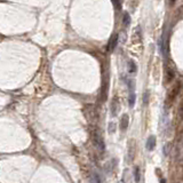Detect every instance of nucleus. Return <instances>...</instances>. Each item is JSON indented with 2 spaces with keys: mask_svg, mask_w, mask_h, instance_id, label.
I'll list each match as a JSON object with an SVG mask.
<instances>
[{
  "mask_svg": "<svg viewBox=\"0 0 183 183\" xmlns=\"http://www.w3.org/2000/svg\"><path fill=\"white\" fill-rule=\"evenodd\" d=\"M182 132H183V127H182Z\"/></svg>",
  "mask_w": 183,
  "mask_h": 183,
  "instance_id": "obj_22",
  "label": "nucleus"
},
{
  "mask_svg": "<svg viewBox=\"0 0 183 183\" xmlns=\"http://www.w3.org/2000/svg\"><path fill=\"white\" fill-rule=\"evenodd\" d=\"M156 146V137L153 135H151L148 137V140H146V150L149 151H152L155 149Z\"/></svg>",
  "mask_w": 183,
  "mask_h": 183,
  "instance_id": "obj_6",
  "label": "nucleus"
},
{
  "mask_svg": "<svg viewBox=\"0 0 183 183\" xmlns=\"http://www.w3.org/2000/svg\"><path fill=\"white\" fill-rule=\"evenodd\" d=\"M178 120L183 121V103L180 104V107L178 109Z\"/></svg>",
  "mask_w": 183,
  "mask_h": 183,
  "instance_id": "obj_14",
  "label": "nucleus"
},
{
  "mask_svg": "<svg viewBox=\"0 0 183 183\" xmlns=\"http://www.w3.org/2000/svg\"><path fill=\"white\" fill-rule=\"evenodd\" d=\"M160 183H167V182H166V180H165V178H161V180H160Z\"/></svg>",
  "mask_w": 183,
  "mask_h": 183,
  "instance_id": "obj_20",
  "label": "nucleus"
},
{
  "mask_svg": "<svg viewBox=\"0 0 183 183\" xmlns=\"http://www.w3.org/2000/svg\"><path fill=\"white\" fill-rule=\"evenodd\" d=\"M134 181L135 183H140L141 181V171H140L139 166H135V168H134Z\"/></svg>",
  "mask_w": 183,
  "mask_h": 183,
  "instance_id": "obj_10",
  "label": "nucleus"
},
{
  "mask_svg": "<svg viewBox=\"0 0 183 183\" xmlns=\"http://www.w3.org/2000/svg\"><path fill=\"white\" fill-rule=\"evenodd\" d=\"M180 89H181V84L178 83V84H175L173 87L168 90L167 96H166V100H165V107H166V108H171V107H172V104L174 103V101H175V99L178 97V93H180Z\"/></svg>",
  "mask_w": 183,
  "mask_h": 183,
  "instance_id": "obj_1",
  "label": "nucleus"
},
{
  "mask_svg": "<svg viewBox=\"0 0 183 183\" xmlns=\"http://www.w3.org/2000/svg\"><path fill=\"white\" fill-rule=\"evenodd\" d=\"M181 167H182V178H183V160H182V166H181Z\"/></svg>",
  "mask_w": 183,
  "mask_h": 183,
  "instance_id": "obj_21",
  "label": "nucleus"
},
{
  "mask_svg": "<svg viewBox=\"0 0 183 183\" xmlns=\"http://www.w3.org/2000/svg\"><path fill=\"white\" fill-rule=\"evenodd\" d=\"M148 102H149V92H146V93L143 94V104L146 105Z\"/></svg>",
  "mask_w": 183,
  "mask_h": 183,
  "instance_id": "obj_16",
  "label": "nucleus"
},
{
  "mask_svg": "<svg viewBox=\"0 0 183 183\" xmlns=\"http://www.w3.org/2000/svg\"><path fill=\"white\" fill-rule=\"evenodd\" d=\"M135 93L134 92H129V95H128V105H129V108H133L134 107V104H135Z\"/></svg>",
  "mask_w": 183,
  "mask_h": 183,
  "instance_id": "obj_11",
  "label": "nucleus"
},
{
  "mask_svg": "<svg viewBox=\"0 0 183 183\" xmlns=\"http://www.w3.org/2000/svg\"><path fill=\"white\" fill-rule=\"evenodd\" d=\"M128 125H129V117H128V114L125 113V114H122L121 119H120V129L126 131Z\"/></svg>",
  "mask_w": 183,
  "mask_h": 183,
  "instance_id": "obj_7",
  "label": "nucleus"
},
{
  "mask_svg": "<svg viewBox=\"0 0 183 183\" xmlns=\"http://www.w3.org/2000/svg\"><path fill=\"white\" fill-rule=\"evenodd\" d=\"M92 140H93L94 146H96L100 151H104V149H105V144H104L103 137H102L101 133H100L97 129H95V131L92 133Z\"/></svg>",
  "mask_w": 183,
  "mask_h": 183,
  "instance_id": "obj_2",
  "label": "nucleus"
},
{
  "mask_svg": "<svg viewBox=\"0 0 183 183\" xmlns=\"http://www.w3.org/2000/svg\"><path fill=\"white\" fill-rule=\"evenodd\" d=\"M128 72L131 73V75H134L136 72V70H137V68H136V64H135V62L133 61V60H129L128 61Z\"/></svg>",
  "mask_w": 183,
  "mask_h": 183,
  "instance_id": "obj_9",
  "label": "nucleus"
},
{
  "mask_svg": "<svg viewBox=\"0 0 183 183\" xmlns=\"http://www.w3.org/2000/svg\"><path fill=\"white\" fill-rule=\"evenodd\" d=\"M113 4L117 8H120V1L119 0H113Z\"/></svg>",
  "mask_w": 183,
  "mask_h": 183,
  "instance_id": "obj_18",
  "label": "nucleus"
},
{
  "mask_svg": "<svg viewBox=\"0 0 183 183\" xmlns=\"http://www.w3.org/2000/svg\"><path fill=\"white\" fill-rule=\"evenodd\" d=\"M122 23L125 26H128L129 23H131V16L128 13H124V19H122Z\"/></svg>",
  "mask_w": 183,
  "mask_h": 183,
  "instance_id": "obj_13",
  "label": "nucleus"
},
{
  "mask_svg": "<svg viewBox=\"0 0 183 183\" xmlns=\"http://www.w3.org/2000/svg\"><path fill=\"white\" fill-rule=\"evenodd\" d=\"M89 183H101L100 176L96 173H92V175H90V180H89Z\"/></svg>",
  "mask_w": 183,
  "mask_h": 183,
  "instance_id": "obj_12",
  "label": "nucleus"
},
{
  "mask_svg": "<svg viewBox=\"0 0 183 183\" xmlns=\"http://www.w3.org/2000/svg\"><path fill=\"white\" fill-rule=\"evenodd\" d=\"M135 141L132 139L128 142V153H127V158H128V163H132L135 157Z\"/></svg>",
  "mask_w": 183,
  "mask_h": 183,
  "instance_id": "obj_4",
  "label": "nucleus"
},
{
  "mask_svg": "<svg viewBox=\"0 0 183 183\" xmlns=\"http://www.w3.org/2000/svg\"><path fill=\"white\" fill-rule=\"evenodd\" d=\"M118 39H119V36H118V34H113L112 37L110 38L109 44H108V51L109 52H113V51H114V48L117 47Z\"/></svg>",
  "mask_w": 183,
  "mask_h": 183,
  "instance_id": "obj_5",
  "label": "nucleus"
},
{
  "mask_svg": "<svg viewBox=\"0 0 183 183\" xmlns=\"http://www.w3.org/2000/svg\"><path fill=\"white\" fill-rule=\"evenodd\" d=\"M175 1H176V0H169V6H173L174 4H175Z\"/></svg>",
  "mask_w": 183,
  "mask_h": 183,
  "instance_id": "obj_19",
  "label": "nucleus"
},
{
  "mask_svg": "<svg viewBox=\"0 0 183 183\" xmlns=\"http://www.w3.org/2000/svg\"><path fill=\"white\" fill-rule=\"evenodd\" d=\"M172 148V143H166L164 146V156H168L169 150Z\"/></svg>",
  "mask_w": 183,
  "mask_h": 183,
  "instance_id": "obj_15",
  "label": "nucleus"
},
{
  "mask_svg": "<svg viewBox=\"0 0 183 183\" xmlns=\"http://www.w3.org/2000/svg\"><path fill=\"white\" fill-rule=\"evenodd\" d=\"M109 131H110V133H113V132H114V122H110V125H109Z\"/></svg>",
  "mask_w": 183,
  "mask_h": 183,
  "instance_id": "obj_17",
  "label": "nucleus"
},
{
  "mask_svg": "<svg viewBox=\"0 0 183 183\" xmlns=\"http://www.w3.org/2000/svg\"><path fill=\"white\" fill-rule=\"evenodd\" d=\"M119 101H118V97H113L112 102H111V112H112V116H116L119 111Z\"/></svg>",
  "mask_w": 183,
  "mask_h": 183,
  "instance_id": "obj_8",
  "label": "nucleus"
},
{
  "mask_svg": "<svg viewBox=\"0 0 183 183\" xmlns=\"http://www.w3.org/2000/svg\"><path fill=\"white\" fill-rule=\"evenodd\" d=\"M175 78V70H174L172 66H167L165 69V78H164V84L168 85L171 84L172 81Z\"/></svg>",
  "mask_w": 183,
  "mask_h": 183,
  "instance_id": "obj_3",
  "label": "nucleus"
}]
</instances>
